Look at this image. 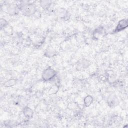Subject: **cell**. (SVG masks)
<instances>
[{"label": "cell", "instance_id": "obj_1", "mask_svg": "<svg viewBox=\"0 0 128 128\" xmlns=\"http://www.w3.org/2000/svg\"><path fill=\"white\" fill-rule=\"evenodd\" d=\"M56 76V72L51 68H48L44 70L42 74V78L45 82L53 80Z\"/></svg>", "mask_w": 128, "mask_h": 128}, {"label": "cell", "instance_id": "obj_2", "mask_svg": "<svg viewBox=\"0 0 128 128\" xmlns=\"http://www.w3.org/2000/svg\"><path fill=\"white\" fill-rule=\"evenodd\" d=\"M128 26L127 19H122L120 20L118 24L114 30V32H118L126 28Z\"/></svg>", "mask_w": 128, "mask_h": 128}, {"label": "cell", "instance_id": "obj_3", "mask_svg": "<svg viewBox=\"0 0 128 128\" xmlns=\"http://www.w3.org/2000/svg\"><path fill=\"white\" fill-rule=\"evenodd\" d=\"M19 7L15 4H10L8 5L6 8V12L9 14L14 15L18 12Z\"/></svg>", "mask_w": 128, "mask_h": 128}, {"label": "cell", "instance_id": "obj_4", "mask_svg": "<svg viewBox=\"0 0 128 128\" xmlns=\"http://www.w3.org/2000/svg\"><path fill=\"white\" fill-rule=\"evenodd\" d=\"M23 114L26 118H30L33 116L34 112L31 108L26 106L23 110Z\"/></svg>", "mask_w": 128, "mask_h": 128}, {"label": "cell", "instance_id": "obj_5", "mask_svg": "<svg viewBox=\"0 0 128 128\" xmlns=\"http://www.w3.org/2000/svg\"><path fill=\"white\" fill-rule=\"evenodd\" d=\"M56 14L60 18H66L68 15V13L66 10L63 8L58 9L56 11Z\"/></svg>", "mask_w": 128, "mask_h": 128}, {"label": "cell", "instance_id": "obj_6", "mask_svg": "<svg viewBox=\"0 0 128 128\" xmlns=\"http://www.w3.org/2000/svg\"><path fill=\"white\" fill-rule=\"evenodd\" d=\"M93 98L90 95H87L84 98V104L86 106H89L93 102Z\"/></svg>", "mask_w": 128, "mask_h": 128}, {"label": "cell", "instance_id": "obj_7", "mask_svg": "<svg viewBox=\"0 0 128 128\" xmlns=\"http://www.w3.org/2000/svg\"><path fill=\"white\" fill-rule=\"evenodd\" d=\"M16 83V81L14 79H10L8 80H6L5 82L4 83V86L7 87H10L14 85Z\"/></svg>", "mask_w": 128, "mask_h": 128}, {"label": "cell", "instance_id": "obj_8", "mask_svg": "<svg viewBox=\"0 0 128 128\" xmlns=\"http://www.w3.org/2000/svg\"><path fill=\"white\" fill-rule=\"evenodd\" d=\"M40 6L44 8H48L51 4L50 1H41L40 2Z\"/></svg>", "mask_w": 128, "mask_h": 128}, {"label": "cell", "instance_id": "obj_9", "mask_svg": "<svg viewBox=\"0 0 128 128\" xmlns=\"http://www.w3.org/2000/svg\"><path fill=\"white\" fill-rule=\"evenodd\" d=\"M58 90V86L56 85H54L50 88L49 90V93L50 94H55L57 92Z\"/></svg>", "mask_w": 128, "mask_h": 128}, {"label": "cell", "instance_id": "obj_10", "mask_svg": "<svg viewBox=\"0 0 128 128\" xmlns=\"http://www.w3.org/2000/svg\"><path fill=\"white\" fill-rule=\"evenodd\" d=\"M46 54L48 56H53L56 54V51L53 48H49L46 50Z\"/></svg>", "mask_w": 128, "mask_h": 128}, {"label": "cell", "instance_id": "obj_11", "mask_svg": "<svg viewBox=\"0 0 128 128\" xmlns=\"http://www.w3.org/2000/svg\"><path fill=\"white\" fill-rule=\"evenodd\" d=\"M7 22L4 18H1L0 20V26L2 28L3 27L4 28L7 26Z\"/></svg>", "mask_w": 128, "mask_h": 128}]
</instances>
